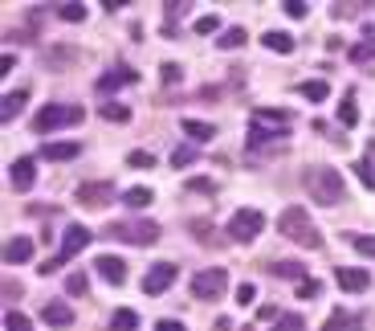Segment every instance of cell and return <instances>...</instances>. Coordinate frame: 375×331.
Wrapping results in <instances>:
<instances>
[{
	"label": "cell",
	"mask_w": 375,
	"mask_h": 331,
	"mask_svg": "<svg viewBox=\"0 0 375 331\" xmlns=\"http://www.w3.org/2000/svg\"><path fill=\"white\" fill-rule=\"evenodd\" d=\"M269 274H274V278H293V282H302V278H306V266L293 262V258H286V262H274V266H269Z\"/></svg>",
	"instance_id": "cell-22"
},
{
	"label": "cell",
	"mask_w": 375,
	"mask_h": 331,
	"mask_svg": "<svg viewBox=\"0 0 375 331\" xmlns=\"http://www.w3.org/2000/svg\"><path fill=\"white\" fill-rule=\"evenodd\" d=\"M82 143H41V160H78Z\"/></svg>",
	"instance_id": "cell-18"
},
{
	"label": "cell",
	"mask_w": 375,
	"mask_h": 331,
	"mask_svg": "<svg viewBox=\"0 0 375 331\" xmlns=\"http://www.w3.org/2000/svg\"><path fill=\"white\" fill-rule=\"evenodd\" d=\"M4 331H33V319L21 311H9L4 315Z\"/></svg>",
	"instance_id": "cell-33"
},
{
	"label": "cell",
	"mask_w": 375,
	"mask_h": 331,
	"mask_svg": "<svg viewBox=\"0 0 375 331\" xmlns=\"http://www.w3.org/2000/svg\"><path fill=\"white\" fill-rule=\"evenodd\" d=\"M277 233H281L286 242H293V246H302V249H323V233H318V225L310 221V213L302 209V205L281 209V217H277Z\"/></svg>",
	"instance_id": "cell-1"
},
{
	"label": "cell",
	"mask_w": 375,
	"mask_h": 331,
	"mask_svg": "<svg viewBox=\"0 0 375 331\" xmlns=\"http://www.w3.org/2000/svg\"><path fill=\"white\" fill-rule=\"evenodd\" d=\"M123 205H130V209L151 205V188H127V192H123Z\"/></svg>",
	"instance_id": "cell-32"
},
{
	"label": "cell",
	"mask_w": 375,
	"mask_h": 331,
	"mask_svg": "<svg viewBox=\"0 0 375 331\" xmlns=\"http://www.w3.org/2000/svg\"><path fill=\"white\" fill-rule=\"evenodd\" d=\"M225 291H228V270H200V274H192L196 298H220Z\"/></svg>",
	"instance_id": "cell-7"
},
{
	"label": "cell",
	"mask_w": 375,
	"mask_h": 331,
	"mask_svg": "<svg viewBox=\"0 0 375 331\" xmlns=\"http://www.w3.org/2000/svg\"><path fill=\"white\" fill-rule=\"evenodd\" d=\"M78 205H86V209H106V205H114V184L111 180H82L78 184Z\"/></svg>",
	"instance_id": "cell-6"
},
{
	"label": "cell",
	"mask_w": 375,
	"mask_h": 331,
	"mask_svg": "<svg viewBox=\"0 0 375 331\" xmlns=\"http://www.w3.org/2000/svg\"><path fill=\"white\" fill-rule=\"evenodd\" d=\"M335 282H339L342 291L359 295V291H367V286H371V274H367V270H359V266H342V270H335Z\"/></svg>",
	"instance_id": "cell-13"
},
{
	"label": "cell",
	"mask_w": 375,
	"mask_h": 331,
	"mask_svg": "<svg viewBox=\"0 0 375 331\" xmlns=\"http://www.w3.org/2000/svg\"><path fill=\"white\" fill-rule=\"evenodd\" d=\"M192 233H200V242H204V246H212V242H216V237H212V225H208V221H192Z\"/></svg>",
	"instance_id": "cell-44"
},
{
	"label": "cell",
	"mask_w": 375,
	"mask_h": 331,
	"mask_svg": "<svg viewBox=\"0 0 375 331\" xmlns=\"http://www.w3.org/2000/svg\"><path fill=\"white\" fill-rule=\"evenodd\" d=\"M98 115L106 119V123H130V107H123V102H106V107H98Z\"/></svg>",
	"instance_id": "cell-26"
},
{
	"label": "cell",
	"mask_w": 375,
	"mask_h": 331,
	"mask_svg": "<svg viewBox=\"0 0 375 331\" xmlns=\"http://www.w3.org/2000/svg\"><path fill=\"white\" fill-rule=\"evenodd\" d=\"M347 58H351V62H371L375 58V33H367L363 41H355V45L347 50Z\"/></svg>",
	"instance_id": "cell-24"
},
{
	"label": "cell",
	"mask_w": 375,
	"mask_h": 331,
	"mask_svg": "<svg viewBox=\"0 0 375 331\" xmlns=\"http://www.w3.org/2000/svg\"><path fill=\"white\" fill-rule=\"evenodd\" d=\"M159 78H163V82H167V86H176L179 78H184V70H179L176 62H163V66H159Z\"/></svg>",
	"instance_id": "cell-40"
},
{
	"label": "cell",
	"mask_w": 375,
	"mask_h": 331,
	"mask_svg": "<svg viewBox=\"0 0 375 331\" xmlns=\"http://www.w3.org/2000/svg\"><path fill=\"white\" fill-rule=\"evenodd\" d=\"M339 123L342 127H359V111H355V99L351 94H342V102H339Z\"/></svg>",
	"instance_id": "cell-30"
},
{
	"label": "cell",
	"mask_w": 375,
	"mask_h": 331,
	"mask_svg": "<svg viewBox=\"0 0 375 331\" xmlns=\"http://www.w3.org/2000/svg\"><path fill=\"white\" fill-rule=\"evenodd\" d=\"M94 270L102 274V282H111V286H123V282H127V262H123V258H114V254L94 258Z\"/></svg>",
	"instance_id": "cell-10"
},
{
	"label": "cell",
	"mask_w": 375,
	"mask_h": 331,
	"mask_svg": "<svg viewBox=\"0 0 375 331\" xmlns=\"http://www.w3.org/2000/svg\"><path fill=\"white\" fill-rule=\"evenodd\" d=\"M298 94H302V99H310V102H326L330 86H326L323 78H310V82H302V86H298Z\"/></svg>",
	"instance_id": "cell-23"
},
{
	"label": "cell",
	"mask_w": 375,
	"mask_h": 331,
	"mask_svg": "<svg viewBox=\"0 0 375 331\" xmlns=\"http://www.w3.org/2000/svg\"><path fill=\"white\" fill-rule=\"evenodd\" d=\"M155 331H184V323H176V319H159Z\"/></svg>",
	"instance_id": "cell-45"
},
{
	"label": "cell",
	"mask_w": 375,
	"mask_h": 331,
	"mask_svg": "<svg viewBox=\"0 0 375 331\" xmlns=\"http://www.w3.org/2000/svg\"><path fill=\"white\" fill-rule=\"evenodd\" d=\"M127 164L130 168H155V156H151V151H130Z\"/></svg>",
	"instance_id": "cell-42"
},
{
	"label": "cell",
	"mask_w": 375,
	"mask_h": 331,
	"mask_svg": "<svg viewBox=\"0 0 375 331\" xmlns=\"http://www.w3.org/2000/svg\"><path fill=\"white\" fill-rule=\"evenodd\" d=\"M261 229H265L261 209H241V213H233V221H228V237H233V242H245V246H249Z\"/></svg>",
	"instance_id": "cell-5"
},
{
	"label": "cell",
	"mask_w": 375,
	"mask_h": 331,
	"mask_svg": "<svg viewBox=\"0 0 375 331\" xmlns=\"http://www.w3.org/2000/svg\"><path fill=\"white\" fill-rule=\"evenodd\" d=\"M57 17L69 21V25H78V21H86V4H78V0H65V4H57Z\"/></svg>",
	"instance_id": "cell-28"
},
{
	"label": "cell",
	"mask_w": 375,
	"mask_h": 331,
	"mask_svg": "<svg viewBox=\"0 0 375 331\" xmlns=\"http://www.w3.org/2000/svg\"><path fill=\"white\" fill-rule=\"evenodd\" d=\"M192 29H196L200 37H208V33H216V29H220V21H216V17H196Z\"/></svg>",
	"instance_id": "cell-41"
},
{
	"label": "cell",
	"mask_w": 375,
	"mask_h": 331,
	"mask_svg": "<svg viewBox=\"0 0 375 331\" xmlns=\"http://www.w3.org/2000/svg\"><path fill=\"white\" fill-rule=\"evenodd\" d=\"M245 143H249V148H286V131L249 123V139H245Z\"/></svg>",
	"instance_id": "cell-12"
},
{
	"label": "cell",
	"mask_w": 375,
	"mask_h": 331,
	"mask_svg": "<svg viewBox=\"0 0 375 331\" xmlns=\"http://www.w3.org/2000/svg\"><path fill=\"white\" fill-rule=\"evenodd\" d=\"M323 295V282L318 278H302L298 282V298H318Z\"/></svg>",
	"instance_id": "cell-37"
},
{
	"label": "cell",
	"mask_w": 375,
	"mask_h": 331,
	"mask_svg": "<svg viewBox=\"0 0 375 331\" xmlns=\"http://www.w3.org/2000/svg\"><path fill=\"white\" fill-rule=\"evenodd\" d=\"M253 298H257V286H253V282H241V286H237V303H241V307H249Z\"/></svg>",
	"instance_id": "cell-43"
},
{
	"label": "cell",
	"mask_w": 375,
	"mask_h": 331,
	"mask_svg": "<svg viewBox=\"0 0 375 331\" xmlns=\"http://www.w3.org/2000/svg\"><path fill=\"white\" fill-rule=\"evenodd\" d=\"M281 9H286V17L302 21V17H306V9H310V4H306V0H281Z\"/></svg>",
	"instance_id": "cell-39"
},
{
	"label": "cell",
	"mask_w": 375,
	"mask_h": 331,
	"mask_svg": "<svg viewBox=\"0 0 375 331\" xmlns=\"http://www.w3.org/2000/svg\"><path fill=\"white\" fill-rule=\"evenodd\" d=\"M359 180H363V188H371L375 192V143H367V151H363V160L355 164Z\"/></svg>",
	"instance_id": "cell-21"
},
{
	"label": "cell",
	"mask_w": 375,
	"mask_h": 331,
	"mask_svg": "<svg viewBox=\"0 0 375 331\" xmlns=\"http://www.w3.org/2000/svg\"><path fill=\"white\" fill-rule=\"evenodd\" d=\"M41 319H45L49 327H69V323H74V311H69L65 303H45V307H41Z\"/></svg>",
	"instance_id": "cell-17"
},
{
	"label": "cell",
	"mask_w": 375,
	"mask_h": 331,
	"mask_svg": "<svg viewBox=\"0 0 375 331\" xmlns=\"http://www.w3.org/2000/svg\"><path fill=\"white\" fill-rule=\"evenodd\" d=\"M216 45H220V50H241V45H245V29H241V25L225 29V33L216 37Z\"/></svg>",
	"instance_id": "cell-29"
},
{
	"label": "cell",
	"mask_w": 375,
	"mask_h": 331,
	"mask_svg": "<svg viewBox=\"0 0 375 331\" xmlns=\"http://www.w3.org/2000/svg\"><path fill=\"white\" fill-rule=\"evenodd\" d=\"M351 246H355L363 258H375V237L371 233H351Z\"/></svg>",
	"instance_id": "cell-34"
},
{
	"label": "cell",
	"mask_w": 375,
	"mask_h": 331,
	"mask_svg": "<svg viewBox=\"0 0 375 331\" xmlns=\"http://www.w3.org/2000/svg\"><path fill=\"white\" fill-rule=\"evenodd\" d=\"M249 123H257V127H277V131H286L293 123L290 111H265V107H257L253 115H249Z\"/></svg>",
	"instance_id": "cell-15"
},
{
	"label": "cell",
	"mask_w": 375,
	"mask_h": 331,
	"mask_svg": "<svg viewBox=\"0 0 375 331\" xmlns=\"http://www.w3.org/2000/svg\"><path fill=\"white\" fill-rule=\"evenodd\" d=\"M9 180H13L16 192H29L33 180H37V164H33V156H21V160H13V168H9Z\"/></svg>",
	"instance_id": "cell-11"
},
{
	"label": "cell",
	"mask_w": 375,
	"mask_h": 331,
	"mask_svg": "<svg viewBox=\"0 0 375 331\" xmlns=\"http://www.w3.org/2000/svg\"><path fill=\"white\" fill-rule=\"evenodd\" d=\"M130 82H139V74H135L130 66H118V70H111V74H102V78H98V90H102V94H111V90L130 86Z\"/></svg>",
	"instance_id": "cell-14"
},
{
	"label": "cell",
	"mask_w": 375,
	"mask_h": 331,
	"mask_svg": "<svg viewBox=\"0 0 375 331\" xmlns=\"http://www.w3.org/2000/svg\"><path fill=\"white\" fill-rule=\"evenodd\" d=\"M62 258H49V262H41V274H53V270H62Z\"/></svg>",
	"instance_id": "cell-46"
},
{
	"label": "cell",
	"mask_w": 375,
	"mask_h": 331,
	"mask_svg": "<svg viewBox=\"0 0 375 331\" xmlns=\"http://www.w3.org/2000/svg\"><path fill=\"white\" fill-rule=\"evenodd\" d=\"M306 192L314 197V205L335 209L347 197V184H342V176L330 164H318V168H306Z\"/></svg>",
	"instance_id": "cell-2"
},
{
	"label": "cell",
	"mask_w": 375,
	"mask_h": 331,
	"mask_svg": "<svg viewBox=\"0 0 375 331\" xmlns=\"http://www.w3.org/2000/svg\"><path fill=\"white\" fill-rule=\"evenodd\" d=\"M257 315H261V319H281V315H277V307H257Z\"/></svg>",
	"instance_id": "cell-48"
},
{
	"label": "cell",
	"mask_w": 375,
	"mask_h": 331,
	"mask_svg": "<svg viewBox=\"0 0 375 331\" xmlns=\"http://www.w3.org/2000/svg\"><path fill=\"white\" fill-rule=\"evenodd\" d=\"M176 274H179V270H176L172 262H155V266L143 274V295H163V291L176 282Z\"/></svg>",
	"instance_id": "cell-9"
},
{
	"label": "cell",
	"mask_w": 375,
	"mask_h": 331,
	"mask_svg": "<svg viewBox=\"0 0 375 331\" xmlns=\"http://www.w3.org/2000/svg\"><path fill=\"white\" fill-rule=\"evenodd\" d=\"M135 327H139V315H135V311H127V307H123V311H114L111 331H135Z\"/></svg>",
	"instance_id": "cell-31"
},
{
	"label": "cell",
	"mask_w": 375,
	"mask_h": 331,
	"mask_svg": "<svg viewBox=\"0 0 375 331\" xmlns=\"http://www.w3.org/2000/svg\"><path fill=\"white\" fill-rule=\"evenodd\" d=\"M65 291H69V295H86V291H90V278H86L82 270H74V274L65 278Z\"/></svg>",
	"instance_id": "cell-35"
},
{
	"label": "cell",
	"mask_w": 375,
	"mask_h": 331,
	"mask_svg": "<svg viewBox=\"0 0 375 331\" xmlns=\"http://www.w3.org/2000/svg\"><path fill=\"white\" fill-rule=\"evenodd\" d=\"M188 188H192V192H216V188H212L208 180H192V184H188Z\"/></svg>",
	"instance_id": "cell-47"
},
{
	"label": "cell",
	"mask_w": 375,
	"mask_h": 331,
	"mask_svg": "<svg viewBox=\"0 0 375 331\" xmlns=\"http://www.w3.org/2000/svg\"><path fill=\"white\" fill-rule=\"evenodd\" d=\"M302 327H306V323H302V315H281L269 331H302Z\"/></svg>",
	"instance_id": "cell-38"
},
{
	"label": "cell",
	"mask_w": 375,
	"mask_h": 331,
	"mask_svg": "<svg viewBox=\"0 0 375 331\" xmlns=\"http://www.w3.org/2000/svg\"><path fill=\"white\" fill-rule=\"evenodd\" d=\"M261 45H265V50H274V53H293V37L290 33H265L261 37Z\"/></svg>",
	"instance_id": "cell-25"
},
{
	"label": "cell",
	"mask_w": 375,
	"mask_h": 331,
	"mask_svg": "<svg viewBox=\"0 0 375 331\" xmlns=\"http://www.w3.org/2000/svg\"><path fill=\"white\" fill-rule=\"evenodd\" d=\"M111 242H127V246H155L159 242V225L147 217H130V221H111L106 225Z\"/></svg>",
	"instance_id": "cell-3"
},
{
	"label": "cell",
	"mask_w": 375,
	"mask_h": 331,
	"mask_svg": "<svg viewBox=\"0 0 375 331\" xmlns=\"http://www.w3.org/2000/svg\"><path fill=\"white\" fill-rule=\"evenodd\" d=\"M184 135H192V139H216V127L200 123V119H184Z\"/></svg>",
	"instance_id": "cell-27"
},
{
	"label": "cell",
	"mask_w": 375,
	"mask_h": 331,
	"mask_svg": "<svg viewBox=\"0 0 375 331\" xmlns=\"http://www.w3.org/2000/svg\"><path fill=\"white\" fill-rule=\"evenodd\" d=\"M196 156H200L196 148H176V151H172V168H188V164H196Z\"/></svg>",
	"instance_id": "cell-36"
},
{
	"label": "cell",
	"mask_w": 375,
	"mask_h": 331,
	"mask_svg": "<svg viewBox=\"0 0 375 331\" xmlns=\"http://www.w3.org/2000/svg\"><path fill=\"white\" fill-rule=\"evenodd\" d=\"M33 258V237H9V246H4V262L9 266H21Z\"/></svg>",
	"instance_id": "cell-16"
},
{
	"label": "cell",
	"mask_w": 375,
	"mask_h": 331,
	"mask_svg": "<svg viewBox=\"0 0 375 331\" xmlns=\"http://www.w3.org/2000/svg\"><path fill=\"white\" fill-rule=\"evenodd\" d=\"M82 119H86V107L49 102V107H41V111L33 115V131H37V135H49V131H57V127H78Z\"/></svg>",
	"instance_id": "cell-4"
},
{
	"label": "cell",
	"mask_w": 375,
	"mask_h": 331,
	"mask_svg": "<svg viewBox=\"0 0 375 331\" xmlns=\"http://www.w3.org/2000/svg\"><path fill=\"white\" fill-rule=\"evenodd\" d=\"M323 331H363V319L359 315H347V311H335L323 323Z\"/></svg>",
	"instance_id": "cell-20"
},
{
	"label": "cell",
	"mask_w": 375,
	"mask_h": 331,
	"mask_svg": "<svg viewBox=\"0 0 375 331\" xmlns=\"http://www.w3.org/2000/svg\"><path fill=\"white\" fill-rule=\"evenodd\" d=\"M25 102H29V90H25V86H21V90H13V94H4L0 119H4V123H13V119L21 115V107H25Z\"/></svg>",
	"instance_id": "cell-19"
},
{
	"label": "cell",
	"mask_w": 375,
	"mask_h": 331,
	"mask_svg": "<svg viewBox=\"0 0 375 331\" xmlns=\"http://www.w3.org/2000/svg\"><path fill=\"white\" fill-rule=\"evenodd\" d=\"M90 242H94V233L86 229V225H78V221H69V225H65V233H62V249H57V258H62V262H69V258H78Z\"/></svg>",
	"instance_id": "cell-8"
}]
</instances>
